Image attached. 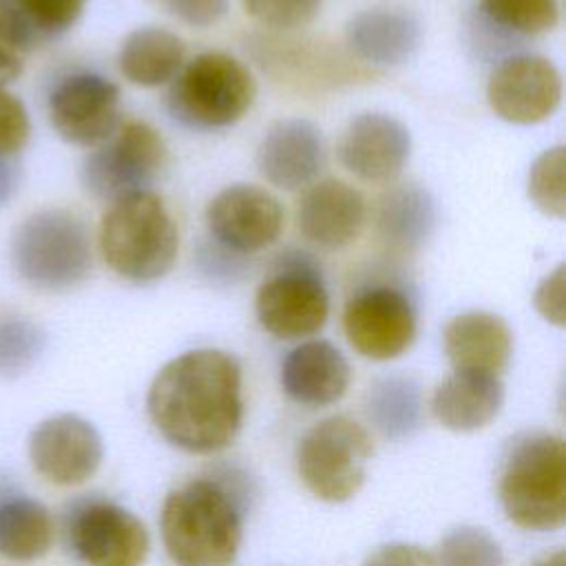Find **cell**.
Returning <instances> with one entry per match:
<instances>
[{
	"label": "cell",
	"instance_id": "2",
	"mask_svg": "<svg viewBox=\"0 0 566 566\" xmlns=\"http://www.w3.org/2000/svg\"><path fill=\"white\" fill-rule=\"evenodd\" d=\"M243 506L212 478L170 491L161 506V539L179 566H228L243 533Z\"/></svg>",
	"mask_w": 566,
	"mask_h": 566
},
{
	"label": "cell",
	"instance_id": "36",
	"mask_svg": "<svg viewBox=\"0 0 566 566\" xmlns=\"http://www.w3.org/2000/svg\"><path fill=\"white\" fill-rule=\"evenodd\" d=\"M166 13L197 29L217 24L230 9V0H159Z\"/></svg>",
	"mask_w": 566,
	"mask_h": 566
},
{
	"label": "cell",
	"instance_id": "38",
	"mask_svg": "<svg viewBox=\"0 0 566 566\" xmlns=\"http://www.w3.org/2000/svg\"><path fill=\"white\" fill-rule=\"evenodd\" d=\"M363 566H436V559L416 544L391 542L369 553Z\"/></svg>",
	"mask_w": 566,
	"mask_h": 566
},
{
	"label": "cell",
	"instance_id": "22",
	"mask_svg": "<svg viewBox=\"0 0 566 566\" xmlns=\"http://www.w3.org/2000/svg\"><path fill=\"white\" fill-rule=\"evenodd\" d=\"M504 387L500 376L453 369L433 391V418L451 431L467 433L486 427L502 409Z\"/></svg>",
	"mask_w": 566,
	"mask_h": 566
},
{
	"label": "cell",
	"instance_id": "8",
	"mask_svg": "<svg viewBox=\"0 0 566 566\" xmlns=\"http://www.w3.org/2000/svg\"><path fill=\"white\" fill-rule=\"evenodd\" d=\"M259 325L283 340L316 334L329 316V296L318 263L307 252L279 254L272 274L256 287Z\"/></svg>",
	"mask_w": 566,
	"mask_h": 566
},
{
	"label": "cell",
	"instance_id": "20",
	"mask_svg": "<svg viewBox=\"0 0 566 566\" xmlns=\"http://www.w3.org/2000/svg\"><path fill=\"white\" fill-rule=\"evenodd\" d=\"M352 369L345 354L329 340L296 345L281 363V387L298 405L327 407L349 387Z\"/></svg>",
	"mask_w": 566,
	"mask_h": 566
},
{
	"label": "cell",
	"instance_id": "26",
	"mask_svg": "<svg viewBox=\"0 0 566 566\" xmlns=\"http://www.w3.org/2000/svg\"><path fill=\"white\" fill-rule=\"evenodd\" d=\"M365 411L382 436L394 440L407 438L420 424V387L413 378L400 374L378 378L367 391Z\"/></svg>",
	"mask_w": 566,
	"mask_h": 566
},
{
	"label": "cell",
	"instance_id": "14",
	"mask_svg": "<svg viewBox=\"0 0 566 566\" xmlns=\"http://www.w3.org/2000/svg\"><path fill=\"white\" fill-rule=\"evenodd\" d=\"M210 239L237 254H254L272 245L283 228L279 199L254 184H230L206 208Z\"/></svg>",
	"mask_w": 566,
	"mask_h": 566
},
{
	"label": "cell",
	"instance_id": "35",
	"mask_svg": "<svg viewBox=\"0 0 566 566\" xmlns=\"http://www.w3.org/2000/svg\"><path fill=\"white\" fill-rule=\"evenodd\" d=\"M533 305L537 314L555 325L564 327L566 325V265L559 263L551 274H546L533 294Z\"/></svg>",
	"mask_w": 566,
	"mask_h": 566
},
{
	"label": "cell",
	"instance_id": "1",
	"mask_svg": "<svg viewBox=\"0 0 566 566\" xmlns=\"http://www.w3.org/2000/svg\"><path fill=\"white\" fill-rule=\"evenodd\" d=\"M241 363L223 349H190L153 378L146 411L155 429L188 453L226 449L243 420Z\"/></svg>",
	"mask_w": 566,
	"mask_h": 566
},
{
	"label": "cell",
	"instance_id": "16",
	"mask_svg": "<svg viewBox=\"0 0 566 566\" xmlns=\"http://www.w3.org/2000/svg\"><path fill=\"white\" fill-rule=\"evenodd\" d=\"M411 155L409 128L387 113H360L340 135L338 161L367 184L396 181Z\"/></svg>",
	"mask_w": 566,
	"mask_h": 566
},
{
	"label": "cell",
	"instance_id": "18",
	"mask_svg": "<svg viewBox=\"0 0 566 566\" xmlns=\"http://www.w3.org/2000/svg\"><path fill=\"white\" fill-rule=\"evenodd\" d=\"M365 221L367 201L363 192L340 179L310 184L296 203L301 234L323 250H343L354 243Z\"/></svg>",
	"mask_w": 566,
	"mask_h": 566
},
{
	"label": "cell",
	"instance_id": "23",
	"mask_svg": "<svg viewBox=\"0 0 566 566\" xmlns=\"http://www.w3.org/2000/svg\"><path fill=\"white\" fill-rule=\"evenodd\" d=\"M436 221L433 197L416 184L389 188L376 206V232L394 252L420 250L433 234Z\"/></svg>",
	"mask_w": 566,
	"mask_h": 566
},
{
	"label": "cell",
	"instance_id": "3",
	"mask_svg": "<svg viewBox=\"0 0 566 566\" xmlns=\"http://www.w3.org/2000/svg\"><path fill=\"white\" fill-rule=\"evenodd\" d=\"M97 245L104 263L124 281L146 285L164 279L179 252V230L164 203L150 190L133 192L102 214Z\"/></svg>",
	"mask_w": 566,
	"mask_h": 566
},
{
	"label": "cell",
	"instance_id": "24",
	"mask_svg": "<svg viewBox=\"0 0 566 566\" xmlns=\"http://www.w3.org/2000/svg\"><path fill=\"white\" fill-rule=\"evenodd\" d=\"M184 40L161 27L130 31L117 51L119 73L135 86L155 88L170 82L184 66Z\"/></svg>",
	"mask_w": 566,
	"mask_h": 566
},
{
	"label": "cell",
	"instance_id": "27",
	"mask_svg": "<svg viewBox=\"0 0 566 566\" xmlns=\"http://www.w3.org/2000/svg\"><path fill=\"white\" fill-rule=\"evenodd\" d=\"M46 347L44 329L15 310H0V378L29 371Z\"/></svg>",
	"mask_w": 566,
	"mask_h": 566
},
{
	"label": "cell",
	"instance_id": "13",
	"mask_svg": "<svg viewBox=\"0 0 566 566\" xmlns=\"http://www.w3.org/2000/svg\"><path fill=\"white\" fill-rule=\"evenodd\" d=\"M486 102L509 124H539L562 102V73L548 57L535 53L509 55L489 77Z\"/></svg>",
	"mask_w": 566,
	"mask_h": 566
},
{
	"label": "cell",
	"instance_id": "10",
	"mask_svg": "<svg viewBox=\"0 0 566 566\" xmlns=\"http://www.w3.org/2000/svg\"><path fill=\"white\" fill-rule=\"evenodd\" d=\"M66 542L86 566H142L150 537L144 522L108 500H82L66 513Z\"/></svg>",
	"mask_w": 566,
	"mask_h": 566
},
{
	"label": "cell",
	"instance_id": "28",
	"mask_svg": "<svg viewBox=\"0 0 566 566\" xmlns=\"http://www.w3.org/2000/svg\"><path fill=\"white\" fill-rule=\"evenodd\" d=\"M482 18L515 35H539L553 31L559 22L557 0H480Z\"/></svg>",
	"mask_w": 566,
	"mask_h": 566
},
{
	"label": "cell",
	"instance_id": "33",
	"mask_svg": "<svg viewBox=\"0 0 566 566\" xmlns=\"http://www.w3.org/2000/svg\"><path fill=\"white\" fill-rule=\"evenodd\" d=\"M31 40L9 0H0V88H7L24 71Z\"/></svg>",
	"mask_w": 566,
	"mask_h": 566
},
{
	"label": "cell",
	"instance_id": "39",
	"mask_svg": "<svg viewBox=\"0 0 566 566\" xmlns=\"http://www.w3.org/2000/svg\"><path fill=\"white\" fill-rule=\"evenodd\" d=\"M22 181L20 157H0V210L15 197Z\"/></svg>",
	"mask_w": 566,
	"mask_h": 566
},
{
	"label": "cell",
	"instance_id": "15",
	"mask_svg": "<svg viewBox=\"0 0 566 566\" xmlns=\"http://www.w3.org/2000/svg\"><path fill=\"white\" fill-rule=\"evenodd\" d=\"M104 442L95 424L77 413H55L29 436V460L51 484L77 486L102 464Z\"/></svg>",
	"mask_w": 566,
	"mask_h": 566
},
{
	"label": "cell",
	"instance_id": "25",
	"mask_svg": "<svg viewBox=\"0 0 566 566\" xmlns=\"http://www.w3.org/2000/svg\"><path fill=\"white\" fill-rule=\"evenodd\" d=\"M53 544L49 509L22 493L0 497V555L13 562H33Z\"/></svg>",
	"mask_w": 566,
	"mask_h": 566
},
{
	"label": "cell",
	"instance_id": "11",
	"mask_svg": "<svg viewBox=\"0 0 566 566\" xmlns=\"http://www.w3.org/2000/svg\"><path fill=\"white\" fill-rule=\"evenodd\" d=\"M343 332L360 356L391 360L402 356L416 340V307L400 287L387 283L367 285L347 298Z\"/></svg>",
	"mask_w": 566,
	"mask_h": 566
},
{
	"label": "cell",
	"instance_id": "31",
	"mask_svg": "<svg viewBox=\"0 0 566 566\" xmlns=\"http://www.w3.org/2000/svg\"><path fill=\"white\" fill-rule=\"evenodd\" d=\"M433 559L436 566H504L500 542L478 526H458L449 531Z\"/></svg>",
	"mask_w": 566,
	"mask_h": 566
},
{
	"label": "cell",
	"instance_id": "9",
	"mask_svg": "<svg viewBox=\"0 0 566 566\" xmlns=\"http://www.w3.org/2000/svg\"><path fill=\"white\" fill-rule=\"evenodd\" d=\"M164 164L166 144L161 135L146 122L128 119L84 157L80 179L88 195L113 203L148 190Z\"/></svg>",
	"mask_w": 566,
	"mask_h": 566
},
{
	"label": "cell",
	"instance_id": "29",
	"mask_svg": "<svg viewBox=\"0 0 566 566\" xmlns=\"http://www.w3.org/2000/svg\"><path fill=\"white\" fill-rule=\"evenodd\" d=\"M526 192L546 217H566V148L553 146L535 157L528 170Z\"/></svg>",
	"mask_w": 566,
	"mask_h": 566
},
{
	"label": "cell",
	"instance_id": "19",
	"mask_svg": "<svg viewBox=\"0 0 566 566\" xmlns=\"http://www.w3.org/2000/svg\"><path fill=\"white\" fill-rule=\"evenodd\" d=\"M345 42L358 60L371 66H400L418 51L422 22L409 7L374 4L347 20Z\"/></svg>",
	"mask_w": 566,
	"mask_h": 566
},
{
	"label": "cell",
	"instance_id": "21",
	"mask_svg": "<svg viewBox=\"0 0 566 566\" xmlns=\"http://www.w3.org/2000/svg\"><path fill=\"white\" fill-rule=\"evenodd\" d=\"M442 345L453 369L500 376L511 360L513 336L502 316L471 310L444 325Z\"/></svg>",
	"mask_w": 566,
	"mask_h": 566
},
{
	"label": "cell",
	"instance_id": "7",
	"mask_svg": "<svg viewBox=\"0 0 566 566\" xmlns=\"http://www.w3.org/2000/svg\"><path fill=\"white\" fill-rule=\"evenodd\" d=\"M371 436L347 416H329L305 431L296 449V469L312 495L323 502H347L365 484L371 460Z\"/></svg>",
	"mask_w": 566,
	"mask_h": 566
},
{
	"label": "cell",
	"instance_id": "32",
	"mask_svg": "<svg viewBox=\"0 0 566 566\" xmlns=\"http://www.w3.org/2000/svg\"><path fill=\"white\" fill-rule=\"evenodd\" d=\"M243 11L259 24L287 31L310 24L323 7V0H241Z\"/></svg>",
	"mask_w": 566,
	"mask_h": 566
},
{
	"label": "cell",
	"instance_id": "17",
	"mask_svg": "<svg viewBox=\"0 0 566 566\" xmlns=\"http://www.w3.org/2000/svg\"><path fill=\"white\" fill-rule=\"evenodd\" d=\"M325 166L321 128L303 117L274 122L256 148L259 175L283 190H298L318 177Z\"/></svg>",
	"mask_w": 566,
	"mask_h": 566
},
{
	"label": "cell",
	"instance_id": "30",
	"mask_svg": "<svg viewBox=\"0 0 566 566\" xmlns=\"http://www.w3.org/2000/svg\"><path fill=\"white\" fill-rule=\"evenodd\" d=\"M31 44L64 35L84 13L86 0H9Z\"/></svg>",
	"mask_w": 566,
	"mask_h": 566
},
{
	"label": "cell",
	"instance_id": "6",
	"mask_svg": "<svg viewBox=\"0 0 566 566\" xmlns=\"http://www.w3.org/2000/svg\"><path fill=\"white\" fill-rule=\"evenodd\" d=\"M170 82L168 113L175 122L195 130L237 124L250 111L256 95L248 66L221 51L195 55Z\"/></svg>",
	"mask_w": 566,
	"mask_h": 566
},
{
	"label": "cell",
	"instance_id": "40",
	"mask_svg": "<svg viewBox=\"0 0 566 566\" xmlns=\"http://www.w3.org/2000/svg\"><path fill=\"white\" fill-rule=\"evenodd\" d=\"M531 566H566V553L559 548L555 553H548V555L535 559Z\"/></svg>",
	"mask_w": 566,
	"mask_h": 566
},
{
	"label": "cell",
	"instance_id": "4",
	"mask_svg": "<svg viewBox=\"0 0 566 566\" xmlns=\"http://www.w3.org/2000/svg\"><path fill=\"white\" fill-rule=\"evenodd\" d=\"M497 495L504 515L526 531H555L566 520V444L535 431L515 438L502 460Z\"/></svg>",
	"mask_w": 566,
	"mask_h": 566
},
{
	"label": "cell",
	"instance_id": "34",
	"mask_svg": "<svg viewBox=\"0 0 566 566\" xmlns=\"http://www.w3.org/2000/svg\"><path fill=\"white\" fill-rule=\"evenodd\" d=\"M31 137V117L24 102L0 88V157H20Z\"/></svg>",
	"mask_w": 566,
	"mask_h": 566
},
{
	"label": "cell",
	"instance_id": "5",
	"mask_svg": "<svg viewBox=\"0 0 566 566\" xmlns=\"http://www.w3.org/2000/svg\"><path fill=\"white\" fill-rule=\"evenodd\" d=\"M9 259L15 276L38 292L73 290L93 268L88 228L66 208L35 210L13 230Z\"/></svg>",
	"mask_w": 566,
	"mask_h": 566
},
{
	"label": "cell",
	"instance_id": "37",
	"mask_svg": "<svg viewBox=\"0 0 566 566\" xmlns=\"http://www.w3.org/2000/svg\"><path fill=\"white\" fill-rule=\"evenodd\" d=\"M197 261L203 276H208L210 281H226V283L237 281L245 268L241 261V254L230 252L219 243L201 248Z\"/></svg>",
	"mask_w": 566,
	"mask_h": 566
},
{
	"label": "cell",
	"instance_id": "12",
	"mask_svg": "<svg viewBox=\"0 0 566 566\" xmlns=\"http://www.w3.org/2000/svg\"><path fill=\"white\" fill-rule=\"evenodd\" d=\"M46 113L57 137L95 148L119 126V88L93 71L69 73L51 88Z\"/></svg>",
	"mask_w": 566,
	"mask_h": 566
}]
</instances>
